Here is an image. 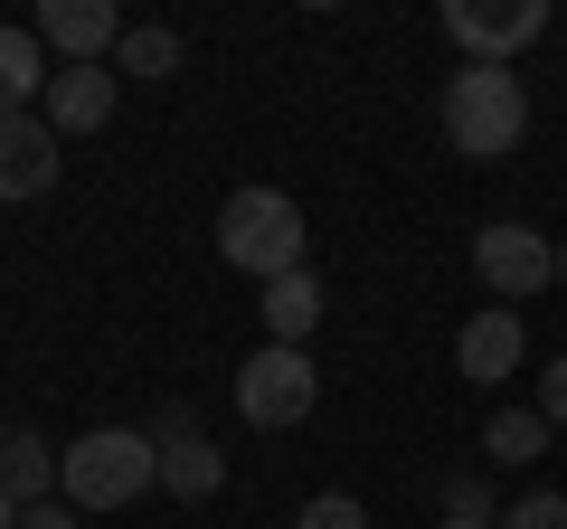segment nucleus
Returning <instances> with one entry per match:
<instances>
[{
  "label": "nucleus",
  "instance_id": "nucleus-1",
  "mask_svg": "<svg viewBox=\"0 0 567 529\" xmlns=\"http://www.w3.org/2000/svg\"><path fill=\"white\" fill-rule=\"evenodd\" d=\"M162 483V445L142 426H85L76 445H58V501L66 510H123V501H142V491Z\"/></svg>",
  "mask_w": 567,
  "mask_h": 529
},
{
  "label": "nucleus",
  "instance_id": "nucleus-2",
  "mask_svg": "<svg viewBox=\"0 0 567 529\" xmlns=\"http://www.w3.org/2000/svg\"><path fill=\"white\" fill-rule=\"evenodd\" d=\"M435 114H445V143L464 152L473 170H492V162H511L520 133H529V85H520V66H454Z\"/></svg>",
  "mask_w": 567,
  "mask_h": 529
},
{
  "label": "nucleus",
  "instance_id": "nucleus-3",
  "mask_svg": "<svg viewBox=\"0 0 567 529\" xmlns=\"http://www.w3.org/2000/svg\"><path fill=\"white\" fill-rule=\"evenodd\" d=\"M218 256L237 264L246 284H284V274H303L312 264V227H303V208L284 199V189H237V199L218 208Z\"/></svg>",
  "mask_w": 567,
  "mask_h": 529
},
{
  "label": "nucleus",
  "instance_id": "nucleus-4",
  "mask_svg": "<svg viewBox=\"0 0 567 529\" xmlns=\"http://www.w3.org/2000/svg\"><path fill=\"white\" fill-rule=\"evenodd\" d=\"M312 407H322V369H312V350H284V341L246 350V369H237V416H246V426L293 435Z\"/></svg>",
  "mask_w": 567,
  "mask_h": 529
},
{
  "label": "nucleus",
  "instance_id": "nucleus-5",
  "mask_svg": "<svg viewBox=\"0 0 567 529\" xmlns=\"http://www.w3.org/2000/svg\"><path fill=\"white\" fill-rule=\"evenodd\" d=\"M473 274H483L492 303H529V293L558 284V246H548V227L492 218V227H473Z\"/></svg>",
  "mask_w": 567,
  "mask_h": 529
},
{
  "label": "nucleus",
  "instance_id": "nucleus-6",
  "mask_svg": "<svg viewBox=\"0 0 567 529\" xmlns=\"http://www.w3.org/2000/svg\"><path fill=\"white\" fill-rule=\"evenodd\" d=\"M445 39L464 66H511L529 39H548V0H445Z\"/></svg>",
  "mask_w": 567,
  "mask_h": 529
},
{
  "label": "nucleus",
  "instance_id": "nucleus-7",
  "mask_svg": "<svg viewBox=\"0 0 567 529\" xmlns=\"http://www.w3.org/2000/svg\"><path fill=\"white\" fill-rule=\"evenodd\" d=\"M152 445H162V491H171V501H218V483H227V454L199 435V416H189V407H162Z\"/></svg>",
  "mask_w": 567,
  "mask_h": 529
},
{
  "label": "nucleus",
  "instance_id": "nucleus-8",
  "mask_svg": "<svg viewBox=\"0 0 567 529\" xmlns=\"http://www.w3.org/2000/svg\"><path fill=\"white\" fill-rule=\"evenodd\" d=\"M39 48H58L66 66H114L123 10L114 0H39Z\"/></svg>",
  "mask_w": 567,
  "mask_h": 529
},
{
  "label": "nucleus",
  "instance_id": "nucleus-9",
  "mask_svg": "<svg viewBox=\"0 0 567 529\" xmlns=\"http://www.w3.org/2000/svg\"><path fill=\"white\" fill-rule=\"evenodd\" d=\"M58 189V123L48 114H0V208Z\"/></svg>",
  "mask_w": 567,
  "mask_h": 529
},
{
  "label": "nucleus",
  "instance_id": "nucleus-10",
  "mask_svg": "<svg viewBox=\"0 0 567 529\" xmlns=\"http://www.w3.org/2000/svg\"><path fill=\"white\" fill-rule=\"evenodd\" d=\"M520 350H529V331H520V312H511V303H483L464 331H454V369H464L473 387H502L511 369H520Z\"/></svg>",
  "mask_w": 567,
  "mask_h": 529
},
{
  "label": "nucleus",
  "instance_id": "nucleus-11",
  "mask_svg": "<svg viewBox=\"0 0 567 529\" xmlns=\"http://www.w3.org/2000/svg\"><path fill=\"white\" fill-rule=\"evenodd\" d=\"M114 104H123L114 66H58V85H48V123H58V143H66V133H104Z\"/></svg>",
  "mask_w": 567,
  "mask_h": 529
},
{
  "label": "nucleus",
  "instance_id": "nucleus-12",
  "mask_svg": "<svg viewBox=\"0 0 567 529\" xmlns=\"http://www.w3.org/2000/svg\"><path fill=\"white\" fill-rule=\"evenodd\" d=\"M48 85H58V66H48L39 29H0V114H39Z\"/></svg>",
  "mask_w": 567,
  "mask_h": 529
},
{
  "label": "nucleus",
  "instance_id": "nucleus-13",
  "mask_svg": "<svg viewBox=\"0 0 567 529\" xmlns=\"http://www.w3.org/2000/svg\"><path fill=\"white\" fill-rule=\"evenodd\" d=\"M265 341H284V350H303L312 341V331H322V274H312V264H303V274H284V284H265Z\"/></svg>",
  "mask_w": 567,
  "mask_h": 529
},
{
  "label": "nucleus",
  "instance_id": "nucleus-14",
  "mask_svg": "<svg viewBox=\"0 0 567 529\" xmlns=\"http://www.w3.org/2000/svg\"><path fill=\"white\" fill-rule=\"evenodd\" d=\"M0 491H10V501H58V445H48V435H29V426H10L0 435Z\"/></svg>",
  "mask_w": 567,
  "mask_h": 529
},
{
  "label": "nucleus",
  "instance_id": "nucleus-15",
  "mask_svg": "<svg viewBox=\"0 0 567 529\" xmlns=\"http://www.w3.org/2000/svg\"><path fill=\"white\" fill-rule=\"evenodd\" d=\"M181 58H189V48H181V29H152V20H142V29H123L114 76H152V85H171V76H181Z\"/></svg>",
  "mask_w": 567,
  "mask_h": 529
},
{
  "label": "nucleus",
  "instance_id": "nucleus-16",
  "mask_svg": "<svg viewBox=\"0 0 567 529\" xmlns=\"http://www.w3.org/2000/svg\"><path fill=\"white\" fill-rule=\"evenodd\" d=\"M483 454H492V464H529V454H548V416L539 407H502L483 426Z\"/></svg>",
  "mask_w": 567,
  "mask_h": 529
},
{
  "label": "nucleus",
  "instance_id": "nucleus-17",
  "mask_svg": "<svg viewBox=\"0 0 567 529\" xmlns=\"http://www.w3.org/2000/svg\"><path fill=\"white\" fill-rule=\"evenodd\" d=\"M445 520L502 529V501H492V483H483V473H445Z\"/></svg>",
  "mask_w": 567,
  "mask_h": 529
},
{
  "label": "nucleus",
  "instance_id": "nucleus-18",
  "mask_svg": "<svg viewBox=\"0 0 567 529\" xmlns=\"http://www.w3.org/2000/svg\"><path fill=\"white\" fill-rule=\"evenodd\" d=\"M293 529H369V501L360 491H312V501L293 510Z\"/></svg>",
  "mask_w": 567,
  "mask_h": 529
},
{
  "label": "nucleus",
  "instance_id": "nucleus-19",
  "mask_svg": "<svg viewBox=\"0 0 567 529\" xmlns=\"http://www.w3.org/2000/svg\"><path fill=\"white\" fill-rule=\"evenodd\" d=\"M502 529H567V491H520L502 510Z\"/></svg>",
  "mask_w": 567,
  "mask_h": 529
},
{
  "label": "nucleus",
  "instance_id": "nucleus-20",
  "mask_svg": "<svg viewBox=\"0 0 567 529\" xmlns=\"http://www.w3.org/2000/svg\"><path fill=\"white\" fill-rule=\"evenodd\" d=\"M539 416H548V426H567V350L548 360V378H539Z\"/></svg>",
  "mask_w": 567,
  "mask_h": 529
},
{
  "label": "nucleus",
  "instance_id": "nucleus-21",
  "mask_svg": "<svg viewBox=\"0 0 567 529\" xmlns=\"http://www.w3.org/2000/svg\"><path fill=\"white\" fill-rule=\"evenodd\" d=\"M20 529H85V510H66V501H29Z\"/></svg>",
  "mask_w": 567,
  "mask_h": 529
},
{
  "label": "nucleus",
  "instance_id": "nucleus-22",
  "mask_svg": "<svg viewBox=\"0 0 567 529\" xmlns=\"http://www.w3.org/2000/svg\"><path fill=\"white\" fill-rule=\"evenodd\" d=\"M0 529H20V501H10V491H0Z\"/></svg>",
  "mask_w": 567,
  "mask_h": 529
},
{
  "label": "nucleus",
  "instance_id": "nucleus-23",
  "mask_svg": "<svg viewBox=\"0 0 567 529\" xmlns=\"http://www.w3.org/2000/svg\"><path fill=\"white\" fill-rule=\"evenodd\" d=\"M558 284H567V237H558Z\"/></svg>",
  "mask_w": 567,
  "mask_h": 529
},
{
  "label": "nucleus",
  "instance_id": "nucleus-24",
  "mask_svg": "<svg viewBox=\"0 0 567 529\" xmlns=\"http://www.w3.org/2000/svg\"><path fill=\"white\" fill-rule=\"evenodd\" d=\"M445 529H473V520H445Z\"/></svg>",
  "mask_w": 567,
  "mask_h": 529
}]
</instances>
